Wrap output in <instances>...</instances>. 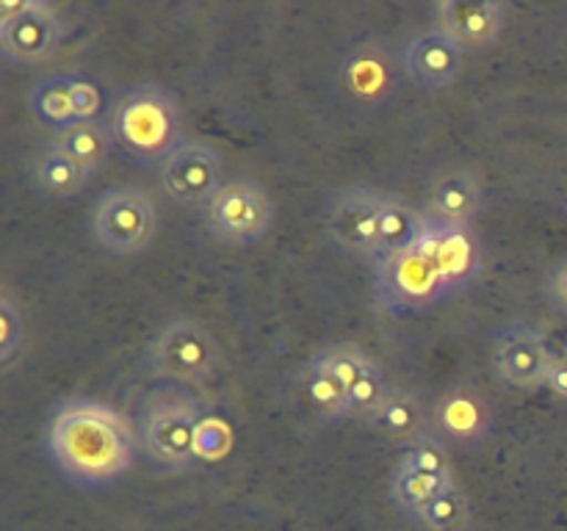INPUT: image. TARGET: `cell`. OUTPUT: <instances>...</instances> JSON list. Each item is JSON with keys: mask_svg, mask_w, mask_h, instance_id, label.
<instances>
[{"mask_svg": "<svg viewBox=\"0 0 567 531\" xmlns=\"http://www.w3.org/2000/svg\"><path fill=\"white\" fill-rule=\"evenodd\" d=\"M44 451L70 485L109 490L136 462V424L111 404L72 396L50 413Z\"/></svg>", "mask_w": 567, "mask_h": 531, "instance_id": "obj_1", "label": "cell"}, {"mask_svg": "<svg viewBox=\"0 0 567 531\" xmlns=\"http://www.w3.org/2000/svg\"><path fill=\"white\" fill-rule=\"evenodd\" d=\"M105 125L116 149L133 164L153 166L166 158L183 138V114L177 100L158 83H133L111 100Z\"/></svg>", "mask_w": 567, "mask_h": 531, "instance_id": "obj_2", "label": "cell"}, {"mask_svg": "<svg viewBox=\"0 0 567 531\" xmlns=\"http://www.w3.org/2000/svg\"><path fill=\"white\" fill-rule=\"evenodd\" d=\"M205 407L177 385L155 387L136 413L138 451L161 473H188L194 462V435Z\"/></svg>", "mask_w": 567, "mask_h": 531, "instance_id": "obj_3", "label": "cell"}, {"mask_svg": "<svg viewBox=\"0 0 567 531\" xmlns=\"http://www.w3.org/2000/svg\"><path fill=\"white\" fill-rule=\"evenodd\" d=\"M219 360L221 346L210 326L197 319H186V315H177V319L155 326L142 354L147 374L177 387H194L208 382Z\"/></svg>", "mask_w": 567, "mask_h": 531, "instance_id": "obj_4", "label": "cell"}, {"mask_svg": "<svg viewBox=\"0 0 567 531\" xmlns=\"http://www.w3.org/2000/svg\"><path fill=\"white\" fill-rule=\"evenodd\" d=\"M161 210L153 194L138 186H111L89 208V230L103 252L136 258L153 247Z\"/></svg>", "mask_w": 567, "mask_h": 531, "instance_id": "obj_5", "label": "cell"}, {"mask_svg": "<svg viewBox=\"0 0 567 531\" xmlns=\"http://www.w3.org/2000/svg\"><path fill=\"white\" fill-rule=\"evenodd\" d=\"M277 221L271 194L255 180H227L203 210V225L225 247H252Z\"/></svg>", "mask_w": 567, "mask_h": 531, "instance_id": "obj_6", "label": "cell"}, {"mask_svg": "<svg viewBox=\"0 0 567 531\" xmlns=\"http://www.w3.org/2000/svg\"><path fill=\"white\" fill-rule=\"evenodd\" d=\"M64 42V22L48 0L0 3V55L14 66H37L53 59Z\"/></svg>", "mask_w": 567, "mask_h": 531, "instance_id": "obj_7", "label": "cell"}, {"mask_svg": "<svg viewBox=\"0 0 567 531\" xmlns=\"http://www.w3.org/2000/svg\"><path fill=\"white\" fill-rule=\"evenodd\" d=\"M158 183L172 205L186 210H205L216 191L225 186V158L219 149L199 138H186L158 166Z\"/></svg>", "mask_w": 567, "mask_h": 531, "instance_id": "obj_8", "label": "cell"}, {"mask_svg": "<svg viewBox=\"0 0 567 531\" xmlns=\"http://www.w3.org/2000/svg\"><path fill=\"white\" fill-rule=\"evenodd\" d=\"M324 232L338 252L380 263V188L347 186L324 205Z\"/></svg>", "mask_w": 567, "mask_h": 531, "instance_id": "obj_9", "label": "cell"}, {"mask_svg": "<svg viewBox=\"0 0 567 531\" xmlns=\"http://www.w3.org/2000/svg\"><path fill=\"white\" fill-rule=\"evenodd\" d=\"M374 293L385 310H426L443 302L452 293L443 285L441 274L419 247L402 254H388L374 263Z\"/></svg>", "mask_w": 567, "mask_h": 531, "instance_id": "obj_10", "label": "cell"}, {"mask_svg": "<svg viewBox=\"0 0 567 531\" xmlns=\"http://www.w3.org/2000/svg\"><path fill=\"white\" fill-rule=\"evenodd\" d=\"M557 360V348L548 343L546 332L526 321H515L498 332L493 343V374L507 391H537L546 387L548 371Z\"/></svg>", "mask_w": 567, "mask_h": 531, "instance_id": "obj_11", "label": "cell"}, {"mask_svg": "<svg viewBox=\"0 0 567 531\" xmlns=\"http://www.w3.org/2000/svg\"><path fill=\"white\" fill-rule=\"evenodd\" d=\"M28 111L39 127L59 136L75 125L97 122L109 108L97 83L78 75H44L28 94Z\"/></svg>", "mask_w": 567, "mask_h": 531, "instance_id": "obj_12", "label": "cell"}, {"mask_svg": "<svg viewBox=\"0 0 567 531\" xmlns=\"http://www.w3.org/2000/svg\"><path fill=\"white\" fill-rule=\"evenodd\" d=\"M419 249L435 266L452 296L471 285L485 263V247L474 227H454L432 219L430 230L419 241Z\"/></svg>", "mask_w": 567, "mask_h": 531, "instance_id": "obj_13", "label": "cell"}, {"mask_svg": "<svg viewBox=\"0 0 567 531\" xmlns=\"http://www.w3.org/2000/svg\"><path fill=\"white\" fill-rule=\"evenodd\" d=\"M437 31L446 33L463 53H485L502 39L507 6L498 0H441L432 6Z\"/></svg>", "mask_w": 567, "mask_h": 531, "instance_id": "obj_14", "label": "cell"}, {"mask_svg": "<svg viewBox=\"0 0 567 531\" xmlns=\"http://www.w3.org/2000/svg\"><path fill=\"white\" fill-rule=\"evenodd\" d=\"M341 83L354 103L382 105L399 86L396 53L380 39L358 42L341 61Z\"/></svg>", "mask_w": 567, "mask_h": 531, "instance_id": "obj_15", "label": "cell"}, {"mask_svg": "<svg viewBox=\"0 0 567 531\" xmlns=\"http://www.w3.org/2000/svg\"><path fill=\"white\" fill-rule=\"evenodd\" d=\"M463 50L437 28L415 33L404 48V75L419 86L421 92H441L452 86L463 66Z\"/></svg>", "mask_w": 567, "mask_h": 531, "instance_id": "obj_16", "label": "cell"}, {"mask_svg": "<svg viewBox=\"0 0 567 531\" xmlns=\"http://www.w3.org/2000/svg\"><path fill=\"white\" fill-rule=\"evenodd\" d=\"M432 424L443 440L460 442V446H480L491 437L493 413L480 393L460 385L441 393L435 409H432Z\"/></svg>", "mask_w": 567, "mask_h": 531, "instance_id": "obj_17", "label": "cell"}, {"mask_svg": "<svg viewBox=\"0 0 567 531\" xmlns=\"http://www.w3.org/2000/svg\"><path fill=\"white\" fill-rule=\"evenodd\" d=\"M485 208V188L471 169H446L432 180L426 214L435 221L471 227Z\"/></svg>", "mask_w": 567, "mask_h": 531, "instance_id": "obj_18", "label": "cell"}, {"mask_svg": "<svg viewBox=\"0 0 567 531\" xmlns=\"http://www.w3.org/2000/svg\"><path fill=\"white\" fill-rule=\"evenodd\" d=\"M89 177H92V171L72 160L53 138L39 144L28 158V180H31L33 191L44 199H55V202L72 199L83 191Z\"/></svg>", "mask_w": 567, "mask_h": 531, "instance_id": "obj_19", "label": "cell"}, {"mask_svg": "<svg viewBox=\"0 0 567 531\" xmlns=\"http://www.w3.org/2000/svg\"><path fill=\"white\" fill-rule=\"evenodd\" d=\"M365 424L380 431L382 437H388V440L410 446V442L430 431V415H426L419 393L410 391V387L391 385V391L385 393L382 404Z\"/></svg>", "mask_w": 567, "mask_h": 531, "instance_id": "obj_20", "label": "cell"}, {"mask_svg": "<svg viewBox=\"0 0 567 531\" xmlns=\"http://www.w3.org/2000/svg\"><path fill=\"white\" fill-rule=\"evenodd\" d=\"M432 216L399 194L380 191V247L382 258L402 254L419 247L424 232L430 230ZM380 258V260H382Z\"/></svg>", "mask_w": 567, "mask_h": 531, "instance_id": "obj_21", "label": "cell"}, {"mask_svg": "<svg viewBox=\"0 0 567 531\" xmlns=\"http://www.w3.org/2000/svg\"><path fill=\"white\" fill-rule=\"evenodd\" d=\"M454 481L457 479H437V476L421 473V470H415L413 465H408L399 457V462L393 465L391 470V501L404 518L419 523V518L426 512V507H430L443 490H449Z\"/></svg>", "mask_w": 567, "mask_h": 531, "instance_id": "obj_22", "label": "cell"}, {"mask_svg": "<svg viewBox=\"0 0 567 531\" xmlns=\"http://www.w3.org/2000/svg\"><path fill=\"white\" fill-rule=\"evenodd\" d=\"M53 142L59 144V147L64 149V153L70 155L72 160H78L83 169L92 171V175L100 169V166L105 164V160H109L111 147H116L114 136H111L105 119L86 122V125L70 127V131L59 133Z\"/></svg>", "mask_w": 567, "mask_h": 531, "instance_id": "obj_23", "label": "cell"}, {"mask_svg": "<svg viewBox=\"0 0 567 531\" xmlns=\"http://www.w3.org/2000/svg\"><path fill=\"white\" fill-rule=\"evenodd\" d=\"M299 382H302L305 398L313 404L316 413L321 415L324 420H347V391L332 379L330 374L319 368L313 360H308L299 374Z\"/></svg>", "mask_w": 567, "mask_h": 531, "instance_id": "obj_24", "label": "cell"}, {"mask_svg": "<svg viewBox=\"0 0 567 531\" xmlns=\"http://www.w3.org/2000/svg\"><path fill=\"white\" fill-rule=\"evenodd\" d=\"M310 360H313L324 374H330L347 393L352 391L354 382L363 376V371L374 363V357L365 354V348H360L358 343H349V341L330 343V346L319 348Z\"/></svg>", "mask_w": 567, "mask_h": 531, "instance_id": "obj_25", "label": "cell"}, {"mask_svg": "<svg viewBox=\"0 0 567 531\" xmlns=\"http://www.w3.org/2000/svg\"><path fill=\"white\" fill-rule=\"evenodd\" d=\"M419 525L426 531H468L471 529V503L463 487L454 481L449 490H443L435 501L426 507L419 518Z\"/></svg>", "mask_w": 567, "mask_h": 531, "instance_id": "obj_26", "label": "cell"}, {"mask_svg": "<svg viewBox=\"0 0 567 531\" xmlns=\"http://www.w3.org/2000/svg\"><path fill=\"white\" fill-rule=\"evenodd\" d=\"M233 442V426L227 424V418L216 413H205L203 420L197 426V435H194V462L199 465H219L230 457Z\"/></svg>", "mask_w": 567, "mask_h": 531, "instance_id": "obj_27", "label": "cell"}, {"mask_svg": "<svg viewBox=\"0 0 567 531\" xmlns=\"http://www.w3.org/2000/svg\"><path fill=\"white\" fill-rule=\"evenodd\" d=\"M402 459L408 465H413L415 470H421V473L437 476V479H454L452 454H449L446 440L432 429L426 435H421L419 440L410 442L404 448Z\"/></svg>", "mask_w": 567, "mask_h": 531, "instance_id": "obj_28", "label": "cell"}, {"mask_svg": "<svg viewBox=\"0 0 567 531\" xmlns=\"http://www.w3.org/2000/svg\"><path fill=\"white\" fill-rule=\"evenodd\" d=\"M388 391H391V385L385 382V374H382V368L377 365V360H374V363L363 371V376L354 382L352 391L347 393L349 418H358L365 424V420L374 415V409L380 407Z\"/></svg>", "mask_w": 567, "mask_h": 531, "instance_id": "obj_29", "label": "cell"}, {"mask_svg": "<svg viewBox=\"0 0 567 531\" xmlns=\"http://www.w3.org/2000/svg\"><path fill=\"white\" fill-rule=\"evenodd\" d=\"M22 341H25V324H22V313L14 304L9 291L0 293V365L9 368L14 357L20 354Z\"/></svg>", "mask_w": 567, "mask_h": 531, "instance_id": "obj_30", "label": "cell"}, {"mask_svg": "<svg viewBox=\"0 0 567 531\" xmlns=\"http://www.w3.org/2000/svg\"><path fill=\"white\" fill-rule=\"evenodd\" d=\"M546 296L548 304L557 310V315L567 319V254L559 258L557 263H551L546 274Z\"/></svg>", "mask_w": 567, "mask_h": 531, "instance_id": "obj_31", "label": "cell"}, {"mask_svg": "<svg viewBox=\"0 0 567 531\" xmlns=\"http://www.w3.org/2000/svg\"><path fill=\"white\" fill-rule=\"evenodd\" d=\"M546 391L551 393L557 402L567 404V346L559 348V352H557V360H554L551 371H548Z\"/></svg>", "mask_w": 567, "mask_h": 531, "instance_id": "obj_32", "label": "cell"}]
</instances>
